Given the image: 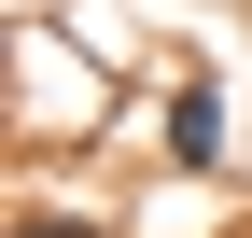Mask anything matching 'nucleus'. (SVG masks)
Masks as SVG:
<instances>
[{
	"label": "nucleus",
	"instance_id": "obj_1",
	"mask_svg": "<svg viewBox=\"0 0 252 238\" xmlns=\"http://www.w3.org/2000/svg\"><path fill=\"white\" fill-rule=\"evenodd\" d=\"M168 112H182V126H168V140H182V154H224V112H210V84H182V98H168Z\"/></svg>",
	"mask_w": 252,
	"mask_h": 238
},
{
	"label": "nucleus",
	"instance_id": "obj_2",
	"mask_svg": "<svg viewBox=\"0 0 252 238\" xmlns=\"http://www.w3.org/2000/svg\"><path fill=\"white\" fill-rule=\"evenodd\" d=\"M14 238H98V224H14Z\"/></svg>",
	"mask_w": 252,
	"mask_h": 238
}]
</instances>
